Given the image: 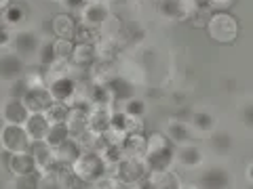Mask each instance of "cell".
Listing matches in <instances>:
<instances>
[{"label":"cell","instance_id":"6da1fadb","mask_svg":"<svg viewBox=\"0 0 253 189\" xmlns=\"http://www.w3.org/2000/svg\"><path fill=\"white\" fill-rule=\"evenodd\" d=\"M144 162L148 166V172H163L171 170L175 164V143L161 130H154L146 137V149H144Z\"/></svg>","mask_w":253,"mask_h":189},{"label":"cell","instance_id":"7a4b0ae2","mask_svg":"<svg viewBox=\"0 0 253 189\" xmlns=\"http://www.w3.org/2000/svg\"><path fill=\"white\" fill-rule=\"evenodd\" d=\"M72 172L81 183L93 185V183H97L99 179L110 175V168H108V164L104 160V156H101L99 152L86 149V152H83L81 158L72 164Z\"/></svg>","mask_w":253,"mask_h":189},{"label":"cell","instance_id":"3957f363","mask_svg":"<svg viewBox=\"0 0 253 189\" xmlns=\"http://www.w3.org/2000/svg\"><path fill=\"white\" fill-rule=\"evenodd\" d=\"M205 28H207V34L211 40H215L219 44H230L236 40V36H239L241 32V26L239 21H236L230 13H211L207 23H205Z\"/></svg>","mask_w":253,"mask_h":189},{"label":"cell","instance_id":"277c9868","mask_svg":"<svg viewBox=\"0 0 253 189\" xmlns=\"http://www.w3.org/2000/svg\"><path fill=\"white\" fill-rule=\"evenodd\" d=\"M110 175L116 177L123 187H133L135 183H139L141 179H146L150 172H148L144 158H121Z\"/></svg>","mask_w":253,"mask_h":189},{"label":"cell","instance_id":"5b68a950","mask_svg":"<svg viewBox=\"0 0 253 189\" xmlns=\"http://www.w3.org/2000/svg\"><path fill=\"white\" fill-rule=\"evenodd\" d=\"M46 91H49L53 101L72 105V101L76 99V94H78V80L74 78V74L68 69V72H63V74L46 78Z\"/></svg>","mask_w":253,"mask_h":189},{"label":"cell","instance_id":"8992f818","mask_svg":"<svg viewBox=\"0 0 253 189\" xmlns=\"http://www.w3.org/2000/svg\"><path fill=\"white\" fill-rule=\"evenodd\" d=\"M41 42H42V38H41V34H38V32H34V30H15V32H13L11 51L17 53L21 59L34 61Z\"/></svg>","mask_w":253,"mask_h":189},{"label":"cell","instance_id":"52a82bcc","mask_svg":"<svg viewBox=\"0 0 253 189\" xmlns=\"http://www.w3.org/2000/svg\"><path fill=\"white\" fill-rule=\"evenodd\" d=\"M30 143L32 141L23 126L2 124V128H0V147L2 149H6L11 154H19V152H28Z\"/></svg>","mask_w":253,"mask_h":189},{"label":"cell","instance_id":"ba28073f","mask_svg":"<svg viewBox=\"0 0 253 189\" xmlns=\"http://www.w3.org/2000/svg\"><path fill=\"white\" fill-rule=\"evenodd\" d=\"M26 69H28V61L21 59L17 53L6 51L0 55V80L2 82L9 84L13 80H17V78L26 74Z\"/></svg>","mask_w":253,"mask_h":189},{"label":"cell","instance_id":"9c48e42d","mask_svg":"<svg viewBox=\"0 0 253 189\" xmlns=\"http://www.w3.org/2000/svg\"><path fill=\"white\" fill-rule=\"evenodd\" d=\"M232 175L224 166H207L199 175V189H230Z\"/></svg>","mask_w":253,"mask_h":189},{"label":"cell","instance_id":"30bf717a","mask_svg":"<svg viewBox=\"0 0 253 189\" xmlns=\"http://www.w3.org/2000/svg\"><path fill=\"white\" fill-rule=\"evenodd\" d=\"M112 17V11L106 0H97V2H86L84 11L81 13V19H83V26L91 28V30H97L101 26H106Z\"/></svg>","mask_w":253,"mask_h":189},{"label":"cell","instance_id":"8fae6325","mask_svg":"<svg viewBox=\"0 0 253 189\" xmlns=\"http://www.w3.org/2000/svg\"><path fill=\"white\" fill-rule=\"evenodd\" d=\"M203 162H205V152L199 143L190 141V143L184 145H175V164H179V166L194 170L203 166Z\"/></svg>","mask_w":253,"mask_h":189},{"label":"cell","instance_id":"7c38bea8","mask_svg":"<svg viewBox=\"0 0 253 189\" xmlns=\"http://www.w3.org/2000/svg\"><path fill=\"white\" fill-rule=\"evenodd\" d=\"M30 116V109L26 107L21 99H15V97H9L0 107V118H2V124H17V126H23Z\"/></svg>","mask_w":253,"mask_h":189},{"label":"cell","instance_id":"4fadbf2b","mask_svg":"<svg viewBox=\"0 0 253 189\" xmlns=\"http://www.w3.org/2000/svg\"><path fill=\"white\" fill-rule=\"evenodd\" d=\"M84 152L83 145L78 143V139L76 137H70L66 143H61L57 149H53V154H55V162L61 164V166H68V168H72V164L81 158V154Z\"/></svg>","mask_w":253,"mask_h":189},{"label":"cell","instance_id":"5bb4252c","mask_svg":"<svg viewBox=\"0 0 253 189\" xmlns=\"http://www.w3.org/2000/svg\"><path fill=\"white\" fill-rule=\"evenodd\" d=\"M104 82L108 84V89H110V93H112L114 101H121V103H125V101L137 97L135 84H133L129 78H125V76H112L110 80H104Z\"/></svg>","mask_w":253,"mask_h":189},{"label":"cell","instance_id":"9a60e30c","mask_svg":"<svg viewBox=\"0 0 253 189\" xmlns=\"http://www.w3.org/2000/svg\"><path fill=\"white\" fill-rule=\"evenodd\" d=\"M21 101L30 109V114H44L53 103V99H51L49 91H46V86H42V89H30Z\"/></svg>","mask_w":253,"mask_h":189},{"label":"cell","instance_id":"2e32d148","mask_svg":"<svg viewBox=\"0 0 253 189\" xmlns=\"http://www.w3.org/2000/svg\"><path fill=\"white\" fill-rule=\"evenodd\" d=\"M156 9L165 19H171V21H186L190 13L188 0H158Z\"/></svg>","mask_w":253,"mask_h":189},{"label":"cell","instance_id":"e0dca14e","mask_svg":"<svg viewBox=\"0 0 253 189\" xmlns=\"http://www.w3.org/2000/svg\"><path fill=\"white\" fill-rule=\"evenodd\" d=\"M99 57V49L95 46V42H74V51H72V65L76 67H86V65H93Z\"/></svg>","mask_w":253,"mask_h":189},{"label":"cell","instance_id":"ac0fdd59","mask_svg":"<svg viewBox=\"0 0 253 189\" xmlns=\"http://www.w3.org/2000/svg\"><path fill=\"white\" fill-rule=\"evenodd\" d=\"M41 170L38 168V162L34 160V156L30 152H19L13 154L11 164H9V172L13 177H23V175H32V172Z\"/></svg>","mask_w":253,"mask_h":189},{"label":"cell","instance_id":"d6986e66","mask_svg":"<svg viewBox=\"0 0 253 189\" xmlns=\"http://www.w3.org/2000/svg\"><path fill=\"white\" fill-rule=\"evenodd\" d=\"M76 21L70 13H57L55 17L51 19V30L55 38H63V40H74V34H76Z\"/></svg>","mask_w":253,"mask_h":189},{"label":"cell","instance_id":"ffe728a7","mask_svg":"<svg viewBox=\"0 0 253 189\" xmlns=\"http://www.w3.org/2000/svg\"><path fill=\"white\" fill-rule=\"evenodd\" d=\"M23 128H26L30 141H44L46 132L51 128V122L46 118V114H30Z\"/></svg>","mask_w":253,"mask_h":189},{"label":"cell","instance_id":"44dd1931","mask_svg":"<svg viewBox=\"0 0 253 189\" xmlns=\"http://www.w3.org/2000/svg\"><path fill=\"white\" fill-rule=\"evenodd\" d=\"M89 116H91V107L84 109V107H70V114H68V130L72 137H78L81 132L89 130Z\"/></svg>","mask_w":253,"mask_h":189},{"label":"cell","instance_id":"7402d4cb","mask_svg":"<svg viewBox=\"0 0 253 189\" xmlns=\"http://www.w3.org/2000/svg\"><path fill=\"white\" fill-rule=\"evenodd\" d=\"M86 99H89V103L93 107H112L114 103V97L112 93H110L108 84L106 82H93L89 89H86Z\"/></svg>","mask_w":253,"mask_h":189},{"label":"cell","instance_id":"603a6c76","mask_svg":"<svg viewBox=\"0 0 253 189\" xmlns=\"http://www.w3.org/2000/svg\"><path fill=\"white\" fill-rule=\"evenodd\" d=\"M165 135L171 139V143L175 145H184L192 141V126L184 120H171L165 128Z\"/></svg>","mask_w":253,"mask_h":189},{"label":"cell","instance_id":"cb8c5ba5","mask_svg":"<svg viewBox=\"0 0 253 189\" xmlns=\"http://www.w3.org/2000/svg\"><path fill=\"white\" fill-rule=\"evenodd\" d=\"M209 145L215 156H228L234 147V137L228 130H213L209 132Z\"/></svg>","mask_w":253,"mask_h":189},{"label":"cell","instance_id":"d4e9b609","mask_svg":"<svg viewBox=\"0 0 253 189\" xmlns=\"http://www.w3.org/2000/svg\"><path fill=\"white\" fill-rule=\"evenodd\" d=\"M144 149H146V137L141 132L126 135L121 143L123 158H144Z\"/></svg>","mask_w":253,"mask_h":189},{"label":"cell","instance_id":"484cf974","mask_svg":"<svg viewBox=\"0 0 253 189\" xmlns=\"http://www.w3.org/2000/svg\"><path fill=\"white\" fill-rule=\"evenodd\" d=\"M28 152L34 156V160L38 162V168H41V170L51 168L53 164H55V154H53V149L46 145L44 141H32Z\"/></svg>","mask_w":253,"mask_h":189},{"label":"cell","instance_id":"4316f807","mask_svg":"<svg viewBox=\"0 0 253 189\" xmlns=\"http://www.w3.org/2000/svg\"><path fill=\"white\" fill-rule=\"evenodd\" d=\"M215 116H213L209 109H196V112L190 114V126H192V130H199V132H205V135H209V132L215 130Z\"/></svg>","mask_w":253,"mask_h":189},{"label":"cell","instance_id":"83f0119b","mask_svg":"<svg viewBox=\"0 0 253 189\" xmlns=\"http://www.w3.org/2000/svg\"><path fill=\"white\" fill-rule=\"evenodd\" d=\"M26 19H28L26 6L19 4V2H11V4L2 11V23H4L6 28H11V30L21 28L23 23H26Z\"/></svg>","mask_w":253,"mask_h":189},{"label":"cell","instance_id":"f1b7e54d","mask_svg":"<svg viewBox=\"0 0 253 189\" xmlns=\"http://www.w3.org/2000/svg\"><path fill=\"white\" fill-rule=\"evenodd\" d=\"M36 65H41V67H51L55 61H57V55H55V44L51 38H42V42L41 46H38V53H36Z\"/></svg>","mask_w":253,"mask_h":189},{"label":"cell","instance_id":"f546056e","mask_svg":"<svg viewBox=\"0 0 253 189\" xmlns=\"http://www.w3.org/2000/svg\"><path fill=\"white\" fill-rule=\"evenodd\" d=\"M70 137H72V135H70V130H68V124H66V122L51 124V128H49V132H46V137H44V143L49 145L51 149H57L61 143H66Z\"/></svg>","mask_w":253,"mask_h":189},{"label":"cell","instance_id":"4dcf8cb0","mask_svg":"<svg viewBox=\"0 0 253 189\" xmlns=\"http://www.w3.org/2000/svg\"><path fill=\"white\" fill-rule=\"evenodd\" d=\"M156 189H181V179L173 170H163V172H152L150 175Z\"/></svg>","mask_w":253,"mask_h":189},{"label":"cell","instance_id":"1f68e13d","mask_svg":"<svg viewBox=\"0 0 253 189\" xmlns=\"http://www.w3.org/2000/svg\"><path fill=\"white\" fill-rule=\"evenodd\" d=\"M13 189H42V170H36L32 175L15 177Z\"/></svg>","mask_w":253,"mask_h":189},{"label":"cell","instance_id":"d6a6232c","mask_svg":"<svg viewBox=\"0 0 253 189\" xmlns=\"http://www.w3.org/2000/svg\"><path fill=\"white\" fill-rule=\"evenodd\" d=\"M108 6H110V11L116 13V15H121L123 19H133V11H137V4H135V0H106Z\"/></svg>","mask_w":253,"mask_h":189},{"label":"cell","instance_id":"836d02e7","mask_svg":"<svg viewBox=\"0 0 253 189\" xmlns=\"http://www.w3.org/2000/svg\"><path fill=\"white\" fill-rule=\"evenodd\" d=\"M123 112L126 116L135 118V120H141V118L146 116V112H148V105H146V101L141 97H133V99H129V101H125L123 103Z\"/></svg>","mask_w":253,"mask_h":189},{"label":"cell","instance_id":"e575fe53","mask_svg":"<svg viewBox=\"0 0 253 189\" xmlns=\"http://www.w3.org/2000/svg\"><path fill=\"white\" fill-rule=\"evenodd\" d=\"M46 118H49L51 124H59V122H68V114H70V105L68 103H57L53 101L51 107L46 109Z\"/></svg>","mask_w":253,"mask_h":189},{"label":"cell","instance_id":"d590c367","mask_svg":"<svg viewBox=\"0 0 253 189\" xmlns=\"http://www.w3.org/2000/svg\"><path fill=\"white\" fill-rule=\"evenodd\" d=\"M55 55H57V61H70L74 51V40H63V38H55Z\"/></svg>","mask_w":253,"mask_h":189},{"label":"cell","instance_id":"8d00e7d4","mask_svg":"<svg viewBox=\"0 0 253 189\" xmlns=\"http://www.w3.org/2000/svg\"><path fill=\"white\" fill-rule=\"evenodd\" d=\"M28 91H30V84H28V80H26V76H21V78H17V80L9 82V97L23 99Z\"/></svg>","mask_w":253,"mask_h":189},{"label":"cell","instance_id":"74e56055","mask_svg":"<svg viewBox=\"0 0 253 189\" xmlns=\"http://www.w3.org/2000/svg\"><path fill=\"white\" fill-rule=\"evenodd\" d=\"M59 4L63 6V13H70V15H72V13L81 15L84 11V6H86L84 0H61Z\"/></svg>","mask_w":253,"mask_h":189},{"label":"cell","instance_id":"f35d334b","mask_svg":"<svg viewBox=\"0 0 253 189\" xmlns=\"http://www.w3.org/2000/svg\"><path fill=\"white\" fill-rule=\"evenodd\" d=\"M93 189H123V185L118 183V179L112 175H106L104 179H99L97 183H93Z\"/></svg>","mask_w":253,"mask_h":189},{"label":"cell","instance_id":"ab89813d","mask_svg":"<svg viewBox=\"0 0 253 189\" xmlns=\"http://www.w3.org/2000/svg\"><path fill=\"white\" fill-rule=\"evenodd\" d=\"M11 42H13V30L0 26V49H11Z\"/></svg>","mask_w":253,"mask_h":189},{"label":"cell","instance_id":"60d3db41","mask_svg":"<svg viewBox=\"0 0 253 189\" xmlns=\"http://www.w3.org/2000/svg\"><path fill=\"white\" fill-rule=\"evenodd\" d=\"M241 120H243V124L247 126V128L253 130V103H247L241 109Z\"/></svg>","mask_w":253,"mask_h":189},{"label":"cell","instance_id":"b9f144b4","mask_svg":"<svg viewBox=\"0 0 253 189\" xmlns=\"http://www.w3.org/2000/svg\"><path fill=\"white\" fill-rule=\"evenodd\" d=\"M131 189H156V187H154V183H152V179H150V175H148L146 179H141V181H139V183H135V185H133Z\"/></svg>","mask_w":253,"mask_h":189},{"label":"cell","instance_id":"7bdbcfd3","mask_svg":"<svg viewBox=\"0 0 253 189\" xmlns=\"http://www.w3.org/2000/svg\"><path fill=\"white\" fill-rule=\"evenodd\" d=\"M11 158H13V154H11V152H6V149H2V147H0V160H2V166H4L6 170H9Z\"/></svg>","mask_w":253,"mask_h":189},{"label":"cell","instance_id":"ee69618b","mask_svg":"<svg viewBox=\"0 0 253 189\" xmlns=\"http://www.w3.org/2000/svg\"><path fill=\"white\" fill-rule=\"evenodd\" d=\"M247 179H249V183L253 185V162H249V166H247Z\"/></svg>","mask_w":253,"mask_h":189},{"label":"cell","instance_id":"f6af8a7d","mask_svg":"<svg viewBox=\"0 0 253 189\" xmlns=\"http://www.w3.org/2000/svg\"><path fill=\"white\" fill-rule=\"evenodd\" d=\"M228 2H232V0H213V4H215V6H224Z\"/></svg>","mask_w":253,"mask_h":189},{"label":"cell","instance_id":"bcb514c9","mask_svg":"<svg viewBox=\"0 0 253 189\" xmlns=\"http://www.w3.org/2000/svg\"><path fill=\"white\" fill-rule=\"evenodd\" d=\"M9 4H11V0H0V11H4Z\"/></svg>","mask_w":253,"mask_h":189},{"label":"cell","instance_id":"7dc6e473","mask_svg":"<svg viewBox=\"0 0 253 189\" xmlns=\"http://www.w3.org/2000/svg\"><path fill=\"white\" fill-rule=\"evenodd\" d=\"M181 189H199L196 185H181Z\"/></svg>","mask_w":253,"mask_h":189},{"label":"cell","instance_id":"c3c4849f","mask_svg":"<svg viewBox=\"0 0 253 189\" xmlns=\"http://www.w3.org/2000/svg\"><path fill=\"white\" fill-rule=\"evenodd\" d=\"M0 26H4V23H2V11H0Z\"/></svg>","mask_w":253,"mask_h":189},{"label":"cell","instance_id":"681fc988","mask_svg":"<svg viewBox=\"0 0 253 189\" xmlns=\"http://www.w3.org/2000/svg\"><path fill=\"white\" fill-rule=\"evenodd\" d=\"M84 2H97V0H84Z\"/></svg>","mask_w":253,"mask_h":189},{"label":"cell","instance_id":"f907efd6","mask_svg":"<svg viewBox=\"0 0 253 189\" xmlns=\"http://www.w3.org/2000/svg\"><path fill=\"white\" fill-rule=\"evenodd\" d=\"M123 189H131V187H123Z\"/></svg>","mask_w":253,"mask_h":189},{"label":"cell","instance_id":"816d5d0a","mask_svg":"<svg viewBox=\"0 0 253 189\" xmlns=\"http://www.w3.org/2000/svg\"><path fill=\"white\" fill-rule=\"evenodd\" d=\"M55 2H61V0H55Z\"/></svg>","mask_w":253,"mask_h":189}]
</instances>
